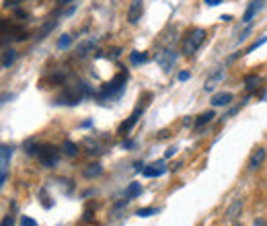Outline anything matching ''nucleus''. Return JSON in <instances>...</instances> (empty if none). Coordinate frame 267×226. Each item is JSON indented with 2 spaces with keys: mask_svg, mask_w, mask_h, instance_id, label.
<instances>
[{
  "mask_svg": "<svg viewBox=\"0 0 267 226\" xmlns=\"http://www.w3.org/2000/svg\"><path fill=\"white\" fill-rule=\"evenodd\" d=\"M204 41H206V31L204 29H191V31H187V35L183 37V43H181L183 56H193L197 50H200V45Z\"/></svg>",
  "mask_w": 267,
  "mask_h": 226,
  "instance_id": "nucleus-1",
  "label": "nucleus"
},
{
  "mask_svg": "<svg viewBox=\"0 0 267 226\" xmlns=\"http://www.w3.org/2000/svg\"><path fill=\"white\" fill-rule=\"evenodd\" d=\"M60 150L62 148H56V146H52V144L39 146V161H41V165L48 167V169L56 167L58 161H60Z\"/></svg>",
  "mask_w": 267,
  "mask_h": 226,
  "instance_id": "nucleus-2",
  "label": "nucleus"
},
{
  "mask_svg": "<svg viewBox=\"0 0 267 226\" xmlns=\"http://www.w3.org/2000/svg\"><path fill=\"white\" fill-rule=\"evenodd\" d=\"M125 81H127V72H119V74L115 76L105 88H103L101 97H103V99H105V97H113V95H115V97H119V95H121V90L125 88Z\"/></svg>",
  "mask_w": 267,
  "mask_h": 226,
  "instance_id": "nucleus-3",
  "label": "nucleus"
},
{
  "mask_svg": "<svg viewBox=\"0 0 267 226\" xmlns=\"http://www.w3.org/2000/svg\"><path fill=\"white\" fill-rule=\"evenodd\" d=\"M156 62H158V66L162 68V70H165V72H169L171 68L175 66V62H177V50L167 48V50L158 52V54H156Z\"/></svg>",
  "mask_w": 267,
  "mask_h": 226,
  "instance_id": "nucleus-4",
  "label": "nucleus"
},
{
  "mask_svg": "<svg viewBox=\"0 0 267 226\" xmlns=\"http://www.w3.org/2000/svg\"><path fill=\"white\" fill-rule=\"evenodd\" d=\"M222 78H224V66H218L216 68V70L210 74V76H208L206 78V85H204V90H206V93H212V90L220 85V81H222Z\"/></svg>",
  "mask_w": 267,
  "mask_h": 226,
  "instance_id": "nucleus-5",
  "label": "nucleus"
},
{
  "mask_svg": "<svg viewBox=\"0 0 267 226\" xmlns=\"http://www.w3.org/2000/svg\"><path fill=\"white\" fill-rule=\"evenodd\" d=\"M142 2H144V0H132L130 6H127V21H130L132 25L142 19V10H144Z\"/></svg>",
  "mask_w": 267,
  "mask_h": 226,
  "instance_id": "nucleus-6",
  "label": "nucleus"
},
{
  "mask_svg": "<svg viewBox=\"0 0 267 226\" xmlns=\"http://www.w3.org/2000/svg\"><path fill=\"white\" fill-rule=\"evenodd\" d=\"M265 156H267L265 148H257V150H253V154L249 156V163H247V167H249V171H251V173H253V171H257V169L263 165Z\"/></svg>",
  "mask_w": 267,
  "mask_h": 226,
  "instance_id": "nucleus-7",
  "label": "nucleus"
},
{
  "mask_svg": "<svg viewBox=\"0 0 267 226\" xmlns=\"http://www.w3.org/2000/svg\"><path fill=\"white\" fill-rule=\"evenodd\" d=\"M10 156H13V148H10L8 144H2V161H0V171H2V183L0 185H4L6 183V173H8V161H10Z\"/></svg>",
  "mask_w": 267,
  "mask_h": 226,
  "instance_id": "nucleus-8",
  "label": "nucleus"
},
{
  "mask_svg": "<svg viewBox=\"0 0 267 226\" xmlns=\"http://www.w3.org/2000/svg\"><path fill=\"white\" fill-rule=\"evenodd\" d=\"M144 111V105H138L136 109H134V113H132V115L130 117H127V121H123L121 123V126H119V134H127V132H130L134 126H136V121H138V117H140V113Z\"/></svg>",
  "mask_w": 267,
  "mask_h": 226,
  "instance_id": "nucleus-9",
  "label": "nucleus"
},
{
  "mask_svg": "<svg viewBox=\"0 0 267 226\" xmlns=\"http://www.w3.org/2000/svg\"><path fill=\"white\" fill-rule=\"evenodd\" d=\"M263 8V0H251V4L247 6V10H245V15H242V23H251L253 19H255V15L259 13V10Z\"/></svg>",
  "mask_w": 267,
  "mask_h": 226,
  "instance_id": "nucleus-10",
  "label": "nucleus"
},
{
  "mask_svg": "<svg viewBox=\"0 0 267 226\" xmlns=\"http://www.w3.org/2000/svg\"><path fill=\"white\" fill-rule=\"evenodd\" d=\"M165 171H167V165H165V161H160V163H152V165L144 167L142 169V175L144 177H158V175H162Z\"/></svg>",
  "mask_w": 267,
  "mask_h": 226,
  "instance_id": "nucleus-11",
  "label": "nucleus"
},
{
  "mask_svg": "<svg viewBox=\"0 0 267 226\" xmlns=\"http://www.w3.org/2000/svg\"><path fill=\"white\" fill-rule=\"evenodd\" d=\"M232 93H218L212 97V105L214 107H224V105H230L232 103Z\"/></svg>",
  "mask_w": 267,
  "mask_h": 226,
  "instance_id": "nucleus-12",
  "label": "nucleus"
},
{
  "mask_svg": "<svg viewBox=\"0 0 267 226\" xmlns=\"http://www.w3.org/2000/svg\"><path fill=\"white\" fill-rule=\"evenodd\" d=\"M240 210H242V199H235V201L230 203V208L226 210V218H228V220H237L238 214H240Z\"/></svg>",
  "mask_w": 267,
  "mask_h": 226,
  "instance_id": "nucleus-13",
  "label": "nucleus"
},
{
  "mask_svg": "<svg viewBox=\"0 0 267 226\" xmlns=\"http://www.w3.org/2000/svg\"><path fill=\"white\" fill-rule=\"evenodd\" d=\"M17 60V50L15 48H6L2 52V68H10Z\"/></svg>",
  "mask_w": 267,
  "mask_h": 226,
  "instance_id": "nucleus-14",
  "label": "nucleus"
},
{
  "mask_svg": "<svg viewBox=\"0 0 267 226\" xmlns=\"http://www.w3.org/2000/svg\"><path fill=\"white\" fill-rule=\"evenodd\" d=\"M62 152L66 154V156H70V158H74V156H78V146L72 142V140H64V144H62Z\"/></svg>",
  "mask_w": 267,
  "mask_h": 226,
  "instance_id": "nucleus-15",
  "label": "nucleus"
},
{
  "mask_svg": "<svg viewBox=\"0 0 267 226\" xmlns=\"http://www.w3.org/2000/svg\"><path fill=\"white\" fill-rule=\"evenodd\" d=\"M214 117H216V115H214V111H206V113H202V115L197 117V119H195V123H193V126H195V130L204 128L206 123H210V121H212Z\"/></svg>",
  "mask_w": 267,
  "mask_h": 226,
  "instance_id": "nucleus-16",
  "label": "nucleus"
},
{
  "mask_svg": "<svg viewBox=\"0 0 267 226\" xmlns=\"http://www.w3.org/2000/svg\"><path fill=\"white\" fill-rule=\"evenodd\" d=\"M140 194H142V185L140 183H130V185H127V189H125V198L127 199H134Z\"/></svg>",
  "mask_w": 267,
  "mask_h": 226,
  "instance_id": "nucleus-17",
  "label": "nucleus"
},
{
  "mask_svg": "<svg viewBox=\"0 0 267 226\" xmlns=\"http://www.w3.org/2000/svg\"><path fill=\"white\" fill-rule=\"evenodd\" d=\"M103 173V167L99 165V163H95V165H89L87 169H85V177L87 179H92V177H99Z\"/></svg>",
  "mask_w": 267,
  "mask_h": 226,
  "instance_id": "nucleus-18",
  "label": "nucleus"
},
{
  "mask_svg": "<svg viewBox=\"0 0 267 226\" xmlns=\"http://www.w3.org/2000/svg\"><path fill=\"white\" fill-rule=\"evenodd\" d=\"M261 83V76L259 74H251L245 78V88L247 90H253V88H257V85Z\"/></svg>",
  "mask_w": 267,
  "mask_h": 226,
  "instance_id": "nucleus-19",
  "label": "nucleus"
},
{
  "mask_svg": "<svg viewBox=\"0 0 267 226\" xmlns=\"http://www.w3.org/2000/svg\"><path fill=\"white\" fill-rule=\"evenodd\" d=\"M92 48H95V41H92V39H90V41H87V43H83V45H80V48L76 50V52H78V58H83V56H87Z\"/></svg>",
  "mask_w": 267,
  "mask_h": 226,
  "instance_id": "nucleus-20",
  "label": "nucleus"
},
{
  "mask_svg": "<svg viewBox=\"0 0 267 226\" xmlns=\"http://www.w3.org/2000/svg\"><path fill=\"white\" fill-rule=\"evenodd\" d=\"M130 62H132V64H142V62H146V54L132 52V54H130Z\"/></svg>",
  "mask_w": 267,
  "mask_h": 226,
  "instance_id": "nucleus-21",
  "label": "nucleus"
},
{
  "mask_svg": "<svg viewBox=\"0 0 267 226\" xmlns=\"http://www.w3.org/2000/svg\"><path fill=\"white\" fill-rule=\"evenodd\" d=\"M158 210L156 208H140L136 212V216H140V218H148V216H152V214H156Z\"/></svg>",
  "mask_w": 267,
  "mask_h": 226,
  "instance_id": "nucleus-22",
  "label": "nucleus"
},
{
  "mask_svg": "<svg viewBox=\"0 0 267 226\" xmlns=\"http://www.w3.org/2000/svg\"><path fill=\"white\" fill-rule=\"evenodd\" d=\"M70 43H72V35H62V39L58 41V48H60V50H66Z\"/></svg>",
  "mask_w": 267,
  "mask_h": 226,
  "instance_id": "nucleus-23",
  "label": "nucleus"
},
{
  "mask_svg": "<svg viewBox=\"0 0 267 226\" xmlns=\"http://www.w3.org/2000/svg\"><path fill=\"white\" fill-rule=\"evenodd\" d=\"M54 27H56V21H50L45 27H41V31H39V37H45V35H48V33H50Z\"/></svg>",
  "mask_w": 267,
  "mask_h": 226,
  "instance_id": "nucleus-24",
  "label": "nucleus"
},
{
  "mask_svg": "<svg viewBox=\"0 0 267 226\" xmlns=\"http://www.w3.org/2000/svg\"><path fill=\"white\" fill-rule=\"evenodd\" d=\"M265 41H267V37H261V39H257V41H255V43L251 45V48H249V50H247L245 54H251V52H255V50H257V48H259V45H263Z\"/></svg>",
  "mask_w": 267,
  "mask_h": 226,
  "instance_id": "nucleus-25",
  "label": "nucleus"
},
{
  "mask_svg": "<svg viewBox=\"0 0 267 226\" xmlns=\"http://www.w3.org/2000/svg\"><path fill=\"white\" fill-rule=\"evenodd\" d=\"M21 226H37V222L33 218H29V216H23L21 218Z\"/></svg>",
  "mask_w": 267,
  "mask_h": 226,
  "instance_id": "nucleus-26",
  "label": "nucleus"
},
{
  "mask_svg": "<svg viewBox=\"0 0 267 226\" xmlns=\"http://www.w3.org/2000/svg\"><path fill=\"white\" fill-rule=\"evenodd\" d=\"M13 224H15V218L10 216V214H8V216H4V218H2V226H13Z\"/></svg>",
  "mask_w": 267,
  "mask_h": 226,
  "instance_id": "nucleus-27",
  "label": "nucleus"
},
{
  "mask_svg": "<svg viewBox=\"0 0 267 226\" xmlns=\"http://www.w3.org/2000/svg\"><path fill=\"white\" fill-rule=\"evenodd\" d=\"M249 33H251V27H247L245 31H242V33H240V37H238V41H245V39H247V35H249Z\"/></svg>",
  "mask_w": 267,
  "mask_h": 226,
  "instance_id": "nucleus-28",
  "label": "nucleus"
},
{
  "mask_svg": "<svg viewBox=\"0 0 267 226\" xmlns=\"http://www.w3.org/2000/svg\"><path fill=\"white\" fill-rule=\"evenodd\" d=\"M220 2H222V0H206V4H208V6H218Z\"/></svg>",
  "mask_w": 267,
  "mask_h": 226,
  "instance_id": "nucleus-29",
  "label": "nucleus"
},
{
  "mask_svg": "<svg viewBox=\"0 0 267 226\" xmlns=\"http://www.w3.org/2000/svg\"><path fill=\"white\" fill-rule=\"evenodd\" d=\"M187 78H189V72H181L179 74V81H187Z\"/></svg>",
  "mask_w": 267,
  "mask_h": 226,
  "instance_id": "nucleus-30",
  "label": "nucleus"
},
{
  "mask_svg": "<svg viewBox=\"0 0 267 226\" xmlns=\"http://www.w3.org/2000/svg\"><path fill=\"white\" fill-rule=\"evenodd\" d=\"M175 152H177V150H175V148H169V150H167V154H165V156H167V158H171V156H173V154H175Z\"/></svg>",
  "mask_w": 267,
  "mask_h": 226,
  "instance_id": "nucleus-31",
  "label": "nucleus"
},
{
  "mask_svg": "<svg viewBox=\"0 0 267 226\" xmlns=\"http://www.w3.org/2000/svg\"><path fill=\"white\" fill-rule=\"evenodd\" d=\"M255 226H265V222L263 220H255Z\"/></svg>",
  "mask_w": 267,
  "mask_h": 226,
  "instance_id": "nucleus-32",
  "label": "nucleus"
},
{
  "mask_svg": "<svg viewBox=\"0 0 267 226\" xmlns=\"http://www.w3.org/2000/svg\"><path fill=\"white\" fill-rule=\"evenodd\" d=\"M70 2H74V0H62L60 4H70Z\"/></svg>",
  "mask_w": 267,
  "mask_h": 226,
  "instance_id": "nucleus-33",
  "label": "nucleus"
},
{
  "mask_svg": "<svg viewBox=\"0 0 267 226\" xmlns=\"http://www.w3.org/2000/svg\"><path fill=\"white\" fill-rule=\"evenodd\" d=\"M13 2H21V0H13Z\"/></svg>",
  "mask_w": 267,
  "mask_h": 226,
  "instance_id": "nucleus-34",
  "label": "nucleus"
},
{
  "mask_svg": "<svg viewBox=\"0 0 267 226\" xmlns=\"http://www.w3.org/2000/svg\"><path fill=\"white\" fill-rule=\"evenodd\" d=\"M263 99H265V101H267V95H265V97H263Z\"/></svg>",
  "mask_w": 267,
  "mask_h": 226,
  "instance_id": "nucleus-35",
  "label": "nucleus"
}]
</instances>
